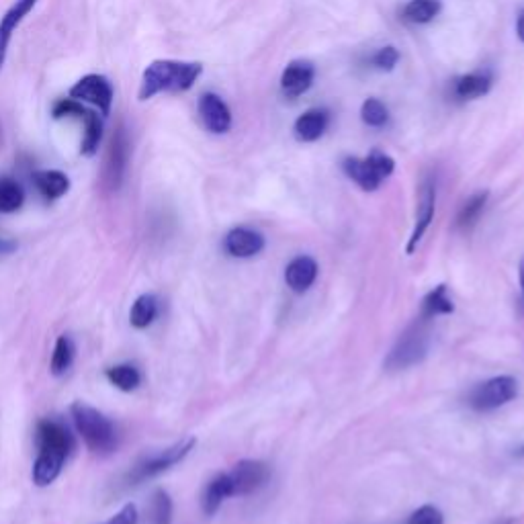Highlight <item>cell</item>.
Listing matches in <instances>:
<instances>
[{"label":"cell","mask_w":524,"mask_h":524,"mask_svg":"<svg viewBox=\"0 0 524 524\" xmlns=\"http://www.w3.org/2000/svg\"><path fill=\"white\" fill-rule=\"evenodd\" d=\"M492 89L490 72H469L455 82V97L461 101H475L479 97L488 95Z\"/></svg>","instance_id":"20"},{"label":"cell","mask_w":524,"mask_h":524,"mask_svg":"<svg viewBox=\"0 0 524 524\" xmlns=\"http://www.w3.org/2000/svg\"><path fill=\"white\" fill-rule=\"evenodd\" d=\"M520 287H522V295H524V258L520 260Z\"/></svg>","instance_id":"36"},{"label":"cell","mask_w":524,"mask_h":524,"mask_svg":"<svg viewBox=\"0 0 524 524\" xmlns=\"http://www.w3.org/2000/svg\"><path fill=\"white\" fill-rule=\"evenodd\" d=\"M70 416L74 420V426L78 434L82 436L84 445L89 447L97 455H109L117 449V428L103 412L97 408L76 402L70 408Z\"/></svg>","instance_id":"3"},{"label":"cell","mask_w":524,"mask_h":524,"mask_svg":"<svg viewBox=\"0 0 524 524\" xmlns=\"http://www.w3.org/2000/svg\"><path fill=\"white\" fill-rule=\"evenodd\" d=\"M455 312V303L449 295L447 285H436L422 301V314L420 318L432 320L436 316H449Z\"/></svg>","instance_id":"22"},{"label":"cell","mask_w":524,"mask_h":524,"mask_svg":"<svg viewBox=\"0 0 524 524\" xmlns=\"http://www.w3.org/2000/svg\"><path fill=\"white\" fill-rule=\"evenodd\" d=\"M39 0H15L11 9L0 17V70H3L9 54L11 39L17 33L19 25L25 21V17L35 9Z\"/></svg>","instance_id":"15"},{"label":"cell","mask_w":524,"mask_h":524,"mask_svg":"<svg viewBox=\"0 0 524 524\" xmlns=\"http://www.w3.org/2000/svg\"><path fill=\"white\" fill-rule=\"evenodd\" d=\"M424 318L416 320L391 348L385 359L387 371H406L414 365H420L428 355V330Z\"/></svg>","instance_id":"5"},{"label":"cell","mask_w":524,"mask_h":524,"mask_svg":"<svg viewBox=\"0 0 524 524\" xmlns=\"http://www.w3.org/2000/svg\"><path fill=\"white\" fill-rule=\"evenodd\" d=\"M393 170H396V162L379 150H373L367 158L348 156L342 160V172L367 193L377 191L391 177Z\"/></svg>","instance_id":"4"},{"label":"cell","mask_w":524,"mask_h":524,"mask_svg":"<svg viewBox=\"0 0 524 524\" xmlns=\"http://www.w3.org/2000/svg\"><path fill=\"white\" fill-rule=\"evenodd\" d=\"M70 99H74L78 103L93 105L95 109H99V113L103 117H107L111 113V107H113V101H115V91H113V84L107 76L86 74L70 89Z\"/></svg>","instance_id":"10"},{"label":"cell","mask_w":524,"mask_h":524,"mask_svg":"<svg viewBox=\"0 0 524 524\" xmlns=\"http://www.w3.org/2000/svg\"><path fill=\"white\" fill-rule=\"evenodd\" d=\"M25 203V189L13 177H0V213H15Z\"/></svg>","instance_id":"27"},{"label":"cell","mask_w":524,"mask_h":524,"mask_svg":"<svg viewBox=\"0 0 524 524\" xmlns=\"http://www.w3.org/2000/svg\"><path fill=\"white\" fill-rule=\"evenodd\" d=\"M199 117L205 125L207 131H211V134L215 136H224L228 134V131L232 129V111L228 107V103L215 93H203L199 97Z\"/></svg>","instance_id":"12"},{"label":"cell","mask_w":524,"mask_h":524,"mask_svg":"<svg viewBox=\"0 0 524 524\" xmlns=\"http://www.w3.org/2000/svg\"><path fill=\"white\" fill-rule=\"evenodd\" d=\"M516 35H518V39L524 43V11L518 15V19H516Z\"/></svg>","instance_id":"35"},{"label":"cell","mask_w":524,"mask_h":524,"mask_svg":"<svg viewBox=\"0 0 524 524\" xmlns=\"http://www.w3.org/2000/svg\"><path fill=\"white\" fill-rule=\"evenodd\" d=\"M138 520H140V514H138L136 504H125L115 516H111L103 524H138Z\"/></svg>","instance_id":"33"},{"label":"cell","mask_w":524,"mask_h":524,"mask_svg":"<svg viewBox=\"0 0 524 524\" xmlns=\"http://www.w3.org/2000/svg\"><path fill=\"white\" fill-rule=\"evenodd\" d=\"M31 181L46 201H58L70 191V179L62 170H35Z\"/></svg>","instance_id":"19"},{"label":"cell","mask_w":524,"mask_h":524,"mask_svg":"<svg viewBox=\"0 0 524 524\" xmlns=\"http://www.w3.org/2000/svg\"><path fill=\"white\" fill-rule=\"evenodd\" d=\"M203 74L201 62L154 60L142 74L140 101H150L162 93L191 91Z\"/></svg>","instance_id":"2"},{"label":"cell","mask_w":524,"mask_h":524,"mask_svg":"<svg viewBox=\"0 0 524 524\" xmlns=\"http://www.w3.org/2000/svg\"><path fill=\"white\" fill-rule=\"evenodd\" d=\"M129 156H131V142H129V131L125 125H117L113 131V136L109 140L107 152H105V162H103V185L107 191L117 193L127 177L129 168Z\"/></svg>","instance_id":"8"},{"label":"cell","mask_w":524,"mask_h":524,"mask_svg":"<svg viewBox=\"0 0 524 524\" xmlns=\"http://www.w3.org/2000/svg\"><path fill=\"white\" fill-rule=\"evenodd\" d=\"M361 117L369 127H383L389 121V111L379 99H367L361 107Z\"/></svg>","instance_id":"30"},{"label":"cell","mask_w":524,"mask_h":524,"mask_svg":"<svg viewBox=\"0 0 524 524\" xmlns=\"http://www.w3.org/2000/svg\"><path fill=\"white\" fill-rule=\"evenodd\" d=\"M195 445H197V441L191 436V439H183L177 445H172V447H168L164 451H158L154 455L144 457L142 461H138L134 467H131V471L127 473V484L129 486H140V484L148 482V479H154V477L166 473L174 465L183 463L191 455Z\"/></svg>","instance_id":"6"},{"label":"cell","mask_w":524,"mask_h":524,"mask_svg":"<svg viewBox=\"0 0 524 524\" xmlns=\"http://www.w3.org/2000/svg\"><path fill=\"white\" fill-rule=\"evenodd\" d=\"M54 119L64 117H76L84 123V138L80 144V154L86 158H93L103 142V119L99 113L86 109L84 103H78L74 99H60L52 107Z\"/></svg>","instance_id":"7"},{"label":"cell","mask_w":524,"mask_h":524,"mask_svg":"<svg viewBox=\"0 0 524 524\" xmlns=\"http://www.w3.org/2000/svg\"><path fill=\"white\" fill-rule=\"evenodd\" d=\"M318 262L312 256H295L285 269V283L293 293H305L318 279Z\"/></svg>","instance_id":"16"},{"label":"cell","mask_w":524,"mask_h":524,"mask_svg":"<svg viewBox=\"0 0 524 524\" xmlns=\"http://www.w3.org/2000/svg\"><path fill=\"white\" fill-rule=\"evenodd\" d=\"M0 134H3V127H0Z\"/></svg>","instance_id":"37"},{"label":"cell","mask_w":524,"mask_h":524,"mask_svg":"<svg viewBox=\"0 0 524 524\" xmlns=\"http://www.w3.org/2000/svg\"><path fill=\"white\" fill-rule=\"evenodd\" d=\"M441 0H410L404 7V19L414 25H426L434 21V17H439L441 13Z\"/></svg>","instance_id":"26"},{"label":"cell","mask_w":524,"mask_h":524,"mask_svg":"<svg viewBox=\"0 0 524 524\" xmlns=\"http://www.w3.org/2000/svg\"><path fill=\"white\" fill-rule=\"evenodd\" d=\"M408 524H445V516L436 506L426 504L410 514Z\"/></svg>","instance_id":"31"},{"label":"cell","mask_w":524,"mask_h":524,"mask_svg":"<svg viewBox=\"0 0 524 524\" xmlns=\"http://www.w3.org/2000/svg\"><path fill=\"white\" fill-rule=\"evenodd\" d=\"M488 197H490L488 191H479V193L471 195V197L465 201V205L461 207V211H459L457 228H461V230L473 228V226L477 224V220H479V215L484 213V207H486V203H488Z\"/></svg>","instance_id":"28"},{"label":"cell","mask_w":524,"mask_h":524,"mask_svg":"<svg viewBox=\"0 0 524 524\" xmlns=\"http://www.w3.org/2000/svg\"><path fill=\"white\" fill-rule=\"evenodd\" d=\"M265 248V238L250 228H234L224 238V250L232 258H252Z\"/></svg>","instance_id":"17"},{"label":"cell","mask_w":524,"mask_h":524,"mask_svg":"<svg viewBox=\"0 0 524 524\" xmlns=\"http://www.w3.org/2000/svg\"><path fill=\"white\" fill-rule=\"evenodd\" d=\"M35 445H37V457L33 463L31 477L35 486L46 488L60 477L64 463L72 455L76 443L64 422L46 418L37 422Z\"/></svg>","instance_id":"1"},{"label":"cell","mask_w":524,"mask_h":524,"mask_svg":"<svg viewBox=\"0 0 524 524\" xmlns=\"http://www.w3.org/2000/svg\"><path fill=\"white\" fill-rule=\"evenodd\" d=\"M316 80V68L308 60L291 62L281 74V91L287 99H297L312 89Z\"/></svg>","instance_id":"14"},{"label":"cell","mask_w":524,"mask_h":524,"mask_svg":"<svg viewBox=\"0 0 524 524\" xmlns=\"http://www.w3.org/2000/svg\"><path fill=\"white\" fill-rule=\"evenodd\" d=\"M434 209H436V185H434L432 179H424V183L420 187V197H418L416 224H414L412 236H410L408 246H406L408 254H414V250L418 248L420 240L428 232V228H430V224L434 220Z\"/></svg>","instance_id":"13"},{"label":"cell","mask_w":524,"mask_h":524,"mask_svg":"<svg viewBox=\"0 0 524 524\" xmlns=\"http://www.w3.org/2000/svg\"><path fill=\"white\" fill-rule=\"evenodd\" d=\"M518 396V381L510 375L492 377L479 383L469 396V406L477 412H492L510 404Z\"/></svg>","instance_id":"9"},{"label":"cell","mask_w":524,"mask_h":524,"mask_svg":"<svg viewBox=\"0 0 524 524\" xmlns=\"http://www.w3.org/2000/svg\"><path fill=\"white\" fill-rule=\"evenodd\" d=\"M228 475L232 482V496H250L269 482L271 469L267 463H262V461L244 459L236 463Z\"/></svg>","instance_id":"11"},{"label":"cell","mask_w":524,"mask_h":524,"mask_svg":"<svg viewBox=\"0 0 524 524\" xmlns=\"http://www.w3.org/2000/svg\"><path fill=\"white\" fill-rule=\"evenodd\" d=\"M328 123H330V117L324 109L305 111L303 115L297 117V121L293 125V134L299 142L312 144V142H318L326 134Z\"/></svg>","instance_id":"18"},{"label":"cell","mask_w":524,"mask_h":524,"mask_svg":"<svg viewBox=\"0 0 524 524\" xmlns=\"http://www.w3.org/2000/svg\"><path fill=\"white\" fill-rule=\"evenodd\" d=\"M17 248V244L9 238H0V254H11Z\"/></svg>","instance_id":"34"},{"label":"cell","mask_w":524,"mask_h":524,"mask_svg":"<svg viewBox=\"0 0 524 524\" xmlns=\"http://www.w3.org/2000/svg\"><path fill=\"white\" fill-rule=\"evenodd\" d=\"M105 377L111 385H115L119 391H125V393L136 391L142 385L140 369L129 363H121V365H113L105 369Z\"/></svg>","instance_id":"24"},{"label":"cell","mask_w":524,"mask_h":524,"mask_svg":"<svg viewBox=\"0 0 524 524\" xmlns=\"http://www.w3.org/2000/svg\"><path fill=\"white\" fill-rule=\"evenodd\" d=\"M398 62H400V52L396 48H391V46L377 50L371 58V64L377 70H383V72H391L393 68L398 66Z\"/></svg>","instance_id":"32"},{"label":"cell","mask_w":524,"mask_h":524,"mask_svg":"<svg viewBox=\"0 0 524 524\" xmlns=\"http://www.w3.org/2000/svg\"><path fill=\"white\" fill-rule=\"evenodd\" d=\"M156 318H158V297L156 295L144 293L134 301V305H131L129 322L136 330H146L148 326L154 324Z\"/></svg>","instance_id":"23"},{"label":"cell","mask_w":524,"mask_h":524,"mask_svg":"<svg viewBox=\"0 0 524 524\" xmlns=\"http://www.w3.org/2000/svg\"><path fill=\"white\" fill-rule=\"evenodd\" d=\"M152 524H170L172 522V498L166 490H156L152 496Z\"/></svg>","instance_id":"29"},{"label":"cell","mask_w":524,"mask_h":524,"mask_svg":"<svg viewBox=\"0 0 524 524\" xmlns=\"http://www.w3.org/2000/svg\"><path fill=\"white\" fill-rule=\"evenodd\" d=\"M232 498V482H230V475L228 473H220L215 475L211 482L207 484V488L203 490V498H201V506L203 512L207 516H213L217 510L222 508V504Z\"/></svg>","instance_id":"21"},{"label":"cell","mask_w":524,"mask_h":524,"mask_svg":"<svg viewBox=\"0 0 524 524\" xmlns=\"http://www.w3.org/2000/svg\"><path fill=\"white\" fill-rule=\"evenodd\" d=\"M74 357H76V344L70 336L62 334L56 340L54 346V353H52V363H50V371L54 377H62L70 371V367L74 365Z\"/></svg>","instance_id":"25"}]
</instances>
